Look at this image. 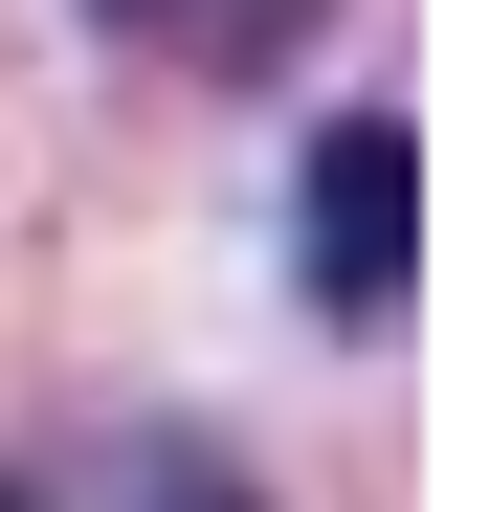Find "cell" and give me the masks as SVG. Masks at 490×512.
I'll return each mask as SVG.
<instances>
[{"label":"cell","instance_id":"2","mask_svg":"<svg viewBox=\"0 0 490 512\" xmlns=\"http://www.w3.org/2000/svg\"><path fill=\"white\" fill-rule=\"evenodd\" d=\"M90 23H134V45H179V67H268L312 0H90Z\"/></svg>","mask_w":490,"mask_h":512},{"label":"cell","instance_id":"1","mask_svg":"<svg viewBox=\"0 0 490 512\" xmlns=\"http://www.w3.org/2000/svg\"><path fill=\"white\" fill-rule=\"evenodd\" d=\"M290 290L335 312V334H379L401 290H424V134H401V112H335V134H312V179H290Z\"/></svg>","mask_w":490,"mask_h":512},{"label":"cell","instance_id":"3","mask_svg":"<svg viewBox=\"0 0 490 512\" xmlns=\"http://www.w3.org/2000/svg\"><path fill=\"white\" fill-rule=\"evenodd\" d=\"M112 512H268V490H245V468H201V446H134V468H112Z\"/></svg>","mask_w":490,"mask_h":512},{"label":"cell","instance_id":"4","mask_svg":"<svg viewBox=\"0 0 490 512\" xmlns=\"http://www.w3.org/2000/svg\"><path fill=\"white\" fill-rule=\"evenodd\" d=\"M0 512H45V490H23V468H0Z\"/></svg>","mask_w":490,"mask_h":512}]
</instances>
